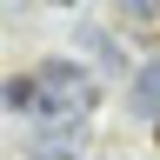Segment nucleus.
<instances>
[{
  "instance_id": "f257e3e1",
  "label": "nucleus",
  "mask_w": 160,
  "mask_h": 160,
  "mask_svg": "<svg viewBox=\"0 0 160 160\" xmlns=\"http://www.w3.org/2000/svg\"><path fill=\"white\" fill-rule=\"evenodd\" d=\"M33 80H40V113L47 120H87L100 107V80L80 60H40Z\"/></svg>"
},
{
  "instance_id": "0eeeda50",
  "label": "nucleus",
  "mask_w": 160,
  "mask_h": 160,
  "mask_svg": "<svg viewBox=\"0 0 160 160\" xmlns=\"http://www.w3.org/2000/svg\"><path fill=\"white\" fill-rule=\"evenodd\" d=\"M60 7H80V0H60Z\"/></svg>"
},
{
  "instance_id": "39448f33",
  "label": "nucleus",
  "mask_w": 160,
  "mask_h": 160,
  "mask_svg": "<svg viewBox=\"0 0 160 160\" xmlns=\"http://www.w3.org/2000/svg\"><path fill=\"white\" fill-rule=\"evenodd\" d=\"M80 40H87V47H93L100 60H107V67H120V47H113V40H107V33H80Z\"/></svg>"
},
{
  "instance_id": "7ed1b4c3",
  "label": "nucleus",
  "mask_w": 160,
  "mask_h": 160,
  "mask_svg": "<svg viewBox=\"0 0 160 160\" xmlns=\"http://www.w3.org/2000/svg\"><path fill=\"white\" fill-rule=\"evenodd\" d=\"M0 100H7V107H40V80H33V73H27V80H7Z\"/></svg>"
},
{
  "instance_id": "423d86ee",
  "label": "nucleus",
  "mask_w": 160,
  "mask_h": 160,
  "mask_svg": "<svg viewBox=\"0 0 160 160\" xmlns=\"http://www.w3.org/2000/svg\"><path fill=\"white\" fill-rule=\"evenodd\" d=\"M33 160H80L73 147H53V140H33Z\"/></svg>"
},
{
  "instance_id": "f03ea898",
  "label": "nucleus",
  "mask_w": 160,
  "mask_h": 160,
  "mask_svg": "<svg viewBox=\"0 0 160 160\" xmlns=\"http://www.w3.org/2000/svg\"><path fill=\"white\" fill-rule=\"evenodd\" d=\"M127 100H133L140 113H153V120H160V60H147V67L127 80Z\"/></svg>"
},
{
  "instance_id": "20e7f679",
  "label": "nucleus",
  "mask_w": 160,
  "mask_h": 160,
  "mask_svg": "<svg viewBox=\"0 0 160 160\" xmlns=\"http://www.w3.org/2000/svg\"><path fill=\"white\" fill-rule=\"evenodd\" d=\"M120 20L127 27H147V20H160V0H120Z\"/></svg>"
},
{
  "instance_id": "6e6552de",
  "label": "nucleus",
  "mask_w": 160,
  "mask_h": 160,
  "mask_svg": "<svg viewBox=\"0 0 160 160\" xmlns=\"http://www.w3.org/2000/svg\"><path fill=\"white\" fill-rule=\"evenodd\" d=\"M153 140H160V133H153Z\"/></svg>"
}]
</instances>
